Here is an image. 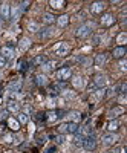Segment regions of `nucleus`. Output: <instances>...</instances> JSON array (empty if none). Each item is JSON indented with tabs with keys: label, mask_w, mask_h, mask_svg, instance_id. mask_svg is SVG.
Wrapping results in <instances>:
<instances>
[{
	"label": "nucleus",
	"mask_w": 127,
	"mask_h": 153,
	"mask_svg": "<svg viewBox=\"0 0 127 153\" xmlns=\"http://www.w3.org/2000/svg\"><path fill=\"white\" fill-rule=\"evenodd\" d=\"M120 113H124V107H121V106H120V107H117V109H113V110H110V113H109V115L113 118V117H117V115H120Z\"/></svg>",
	"instance_id": "31"
},
{
	"label": "nucleus",
	"mask_w": 127,
	"mask_h": 153,
	"mask_svg": "<svg viewBox=\"0 0 127 153\" xmlns=\"http://www.w3.org/2000/svg\"><path fill=\"white\" fill-rule=\"evenodd\" d=\"M55 66H57V61H54V60L52 61H46L45 65H43V69L45 71H52Z\"/></svg>",
	"instance_id": "28"
},
{
	"label": "nucleus",
	"mask_w": 127,
	"mask_h": 153,
	"mask_svg": "<svg viewBox=\"0 0 127 153\" xmlns=\"http://www.w3.org/2000/svg\"><path fill=\"white\" fill-rule=\"evenodd\" d=\"M104 8H106V3L104 2H95V3H92L91 11L94 12V14H100V12L104 11Z\"/></svg>",
	"instance_id": "9"
},
{
	"label": "nucleus",
	"mask_w": 127,
	"mask_h": 153,
	"mask_svg": "<svg viewBox=\"0 0 127 153\" xmlns=\"http://www.w3.org/2000/svg\"><path fill=\"white\" fill-rule=\"evenodd\" d=\"M113 23H115V17L112 14H104L103 19H101V25H103V26H112Z\"/></svg>",
	"instance_id": "11"
},
{
	"label": "nucleus",
	"mask_w": 127,
	"mask_h": 153,
	"mask_svg": "<svg viewBox=\"0 0 127 153\" xmlns=\"http://www.w3.org/2000/svg\"><path fill=\"white\" fill-rule=\"evenodd\" d=\"M48 153H57V150H55V147H52V149H49V150H48Z\"/></svg>",
	"instance_id": "42"
},
{
	"label": "nucleus",
	"mask_w": 127,
	"mask_h": 153,
	"mask_svg": "<svg viewBox=\"0 0 127 153\" xmlns=\"http://www.w3.org/2000/svg\"><path fill=\"white\" fill-rule=\"evenodd\" d=\"M57 118H58V117H57V112H51V113H49V118H48V120H49V121H55Z\"/></svg>",
	"instance_id": "36"
},
{
	"label": "nucleus",
	"mask_w": 127,
	"mask_h": 153,
	"mask_svg": "<svg viewBox=\"0 0 127 153\" xmlns=\"http://www.w3.org/2000/svg\"><path fill=\"white\" fill-rule=\"evenodd\" d=\"M66 127H68V124H66V123L60 124V127H58V132H60V133H68V129H66Z\"/></svg>",
	"instance_id": "34"
},
{
	"label": "nucleus",
	"mask_w": 127,
	"mask_h": 153,
	"mask_svg": "<svg viewBox=\"0 0 127 153\" xmlns=\"http://www.w3.org/2000/svg\"><path fill=\"white\" fill-rule=\"evenodd\" d=\"M68 124V127H66V129H68V133H72V135H75V133H77L78 132V129H80V127H78V124L77 123H66Z\"/></svg>",
	"instance_id": "13"
},
{
	"label": "nucleus",
	"mask_w": 127,
	"mask_h": 153,
	"mask_svg": "<svg viewBox=\"0 0 127 153\" xmlns=\"http://www.w3.org/2000/svg\"><path fill=\"white\" fill-rule=\"evenodd\" d=\"M0 52H2V57L5 60H9V58L14 57V49L9 48V46H3L2 49H0Z\"/></svg>",
	"instance_id": "7"
},
{
	"label": "nucleus",
	"mask_w": 127,
	"mask_h": 153,
	"mask_svg": "<svg viewBox=\"0 0 127 153\" xmlns=\"http://www.w3.org/2000/svg\"><path fill=\"white\" fill-rule=\"evenodd\" d=\"M75 95H77V94H75L74 91H63V97H65V98L72 100V98H75Z\"/></svg>",
	"instance_id": "32"
},
{
	"label": "nucleus",
	"mask_w": 127,
	"mask_h": 153,
	"mask_svg": "<svg viewBox=\"0 0 127 153\" xmlns=\"http://www.w3.org/2000/svg\"><path fill=\"white\" fill-rule=\"evenodd\" d=\"M0 19H3V20L11 19V6L8 3H2V5H0Z\"/></svg>",
	"instance_id": "4"
},
{
	"label": "nucleus",
	"mask_w": 127,
	"mask_h": 153,
	"mask_svg": "<svg viewBox=\"0 0 127 153\" xmlns=\"http://www.w3.org/2000/svg\"><path fill=\"white\" fill-rule=\"evenodd\" d=\"M94 42H95V45H98V42H101V37H95Z\"/></svg>",
	"instance_id": "41"
},
{
	"label": "nucleus",
	"mask_w": 127,
	"mask_h": 153,
	"mask_svg": "<svg viewBox=\"0 0 127 153\" xmlns=\"http://www.w3.org/2000/svg\"><path fill=\"white\" fill-rule=\"evenodd\" d=\"M6 109H8V112H17L19 110V103L17 101H8Z\"/></svg>",
	"instance_id": "17"
},
{
	"label": "nucleus",
	"mask_w": 127,
	"mask_h": 153,
	"mask_svg": "<svg viewBox=\"0 0 127 153\" xmlns=\"http://www.w3.org/2000/svg\"><path fill=\"white\" fill-rule=\"evenodd\" d=\"M40 28H39V23H35V22H29L28 23V31L29 32H37Z\"/></svg>",
	"instance_id": "29"
},
{
	"label": "nucleus",
	"mask_w": 127,
	"mask_h": 153,
	"mask_svg": "<svg viewBox=\"0 0 127 153\" xmlns=\"http://www.w3.org/2000/svg\"><path fill=\"white\" fill-rule=\"evenodd\" d=\"M0 28H2V19H0Z\"/></svg>",
	"instance_id": "43"
},
{
	"label": "nucleus",
	"mask_w": 127,
	"mask_h": 153,
	"mask_svg": "<svg viewBox=\"0 0 127 153\" xmlns=\"http://www.w3.org/2000/svg\"><path fill=\"white\" fill-rule=\"evenodd\" d=\"M35 83L39 84V86H45V84L48 83L46 75H37V76H35Z\"/></svg>",
	"instance_id": "25"
},
{
	"label": "nucleus",
	"mask_w": 127,
	"mask_h": 153,
	"mask_svg": "<svg viewBox=\"0 0 127 153\" xmlns=\"http://www.w3.org/2000/svg\"><path fill=\"white\" fill-rule=\"evenodd\" d=\"M54 31H55V29H52V28H48V29H46V32H43V37H45V38H48V37H52V35H54Z\"/></svg>",
	"instance_id": "33"
},
{
	"label": "nucleus",
	"mask_w": 127,
	"mask_h": 153,
	"mask_svg": "<svg viewBox=\"0 0 127 153\" xmlns=\"http://www.w3.org/2000/svg\"><path fill=\"white\" fill-rule=\"evenodd\" d=\"M104 63H106V54H98L95 57V65L97 66H103Z\"/></svg>",
	"instance_id": "18"
},
{
	"label": "nucleus",
	"mask_w": 127,
	"mask_h": 153,
	"mask_svg": "<svg viewBox=\"0 0 127 153\" xmlns=\"http://www.w3.org/2000/svg\"><path fill=\"white\" fill-rule=\"evenodd\" d=\"M69 118L72 120V123H78L80 120H81V113L80 112H69Z\"/></svg>",
	"instance_id": "21"
},
{
	"label": "nucleus",
	"mask_w": 127,
	"mask_h": 153,
	"mask_svg": "<svg viewBox=\"0 0 127 153\" xmlns=\"http://www.w3.org/2000/svg\"><path fill=\"white\" fill-rule=\"evenodd\" d=\"M83 139H84V136L81 135V133H75V138H74V144L75 146H81V143H83Z\"/></svg>",
	"instance_id": "30"
},
{
	"label": "nucleus",
	"mask_w": 127,
	"mask_h": 153,
	"mask_svg": "<svg viewBox=\"0 0 127 153\" xmlns=\"http://www.w3.org/2000/svg\"><path fill=\"white\" fill-rule=\"evenodd\" d=\"M112 54H113V58L121 60V58H124V55H126V48H124V46H118V48L113 49Z\"/></svg>",
	"instance_id": "10"
},
{
	"label": "nucleus",
	"mask_w": 127,
	"mask_h": 153,
	"mask_svg": "<svg viewBox=\"0 0 127 153\" xmlns=\"http://www.w3.org/2000/svg\"><path fill=\"white\" fill-rule=\"evenodd\" d=\"M57 23H58V26L60 28H63V26H66V25L69 23V16H60L58 19H57Z\"/></svg>",
	"instance_id": "15"
},
{
	"label": "nucleus",
	"mask_w": 127,
	"mask_h": 153,
	"mask_svg": "<svg viewBox=\"0 0 127 153\" xmlns=\"http://www.w3.org/2000/svg\"><path fill=\"white\" fill-rule=\"evenodd\" d=\"M69 45L66 43V42H60V43H57L55 46H54V49H52V52H54V55H57V57H65L68 52H69Z\"/></svg>",
	"instance_id": "1"
},
{
	"label": "nucleus",
	"mask_w": 127,
	"mask_h": 153,
	"mask_svg": "<svg viewBox=\"0 0 127 153\" xmlns=\"http://www.w3.org/2000/svg\"><path fill=\"white\" fill-rule=\"evenodd\" d=\"M17 121H19L20 124H26V123L29 121V117H28L26 113H19V115H17Z\"/></svg>",
	"instance_id": "27"
},
{
	"label": "nucleus",
	"mask_w": 127,
	"mask_h": 153,
	"mask_svg": "<svg viewBox=\"0 0 127 153\" xmlns=\"http://www.w3.org/2000/svg\"><path fill=\"white\" fill-rule=\"evenodd\" d=\"M49 5L52 6V8H55V9H60V8L65 6V2H63V0H51Z\"/></svg>",
	"instance_id": "22"
},
{
	"label": "nucleus",
	"mask_w": 127,
	"mask_h": 153,
	"mask_svg": "<svg viewBox=\"0 0 127 153\" xmlns=\"http://www.w3.org/2000/svg\"><path fill=\"white\" fill-rule=\"evenodd\" d=\"M118 127H120V123H118L117 120H112V121H109V124H107V130L112 133V132H117Z\"/></svg>",
	"instance_id": "14"
},
{
	"label": "nucleus",
	"mask_w": 127,
	"mask_h": 153,
	"mask_svg": "<svg viewBox=\"0 0 127 153\" xmlns=\"http://www.w3.org/2000/svg\"><path fill=\"white\" fill-rule=\"evenodd\" d=\"M5 143H14V138H12L11 135H6L5 136Z\"/></svg>",
	"instance_id": "38"
},
{
	"label": "nucleus",
	"mask_w": 127,
	"mask_h": 153,
	"mask_svg": "<svg viewBox=\"0 0 127 153\" xmlns=\"http://www.w3.org/2000/svg\"><path fill=\"white\" fill-rule=\"evenodd\" d=\"M117 43H120V46H124L127 43V32H121L117 37Z\"/></svg>",
	"instance_id": "20"
},
{
	"label": "nucleus",
	"mask_w": 127,
	"mask_h": 153,
	"mask_svg": "<svg viewBox=\"0 0 127 153\" xmlns=\"http://www.w3.org/2000/svg\"><path fill=\"white\" fill-rule=\"evenodd\" d=\"M32 63H34L35 66H39V65H42V66H43L45 63H46V57H45V55H37V57L34 58V61H32Z\"/></svg>",
	"instance_id": "23"
},
{
	"label": "nucleus",
	"mask_w": 127,
	"mask_h": 153,
	"mask_svg": "<svg viewBox=\"0 0 127 153\" xmlns=\"http://www.w3.org/2000/svg\"><path fill=\"white\" fill-rule=\"evenodd\" d=\"M72 84H74L75 89H81V87H84V81H83L81 76H75V78L72 80Z\"/></svg>",
	"instance_id": "16"
},
{
	"label": "nucleus",
	"mask_w": 127,
	"mask_h": 153,
	"mask_svg": "<svg viewBox=\"0 0 127 153\" xmlns=\"http://www.w3.org/2000/svg\"><path fill=\"white\" fill-rule=\"evenodd\" d=\"M126 66H127L126 60H124V58H121V60H120V68H121V71H126V69H127Z\"/></svg>",
	"instance_id": "37"
},
{
	"label": "nucleus",
	"mask_w": 127,
	"mask_h": 153,
	"mask_svg": "<svg viewBox=\"0 0 127 153\" xmlns=\"http://www.w3.org/2000/svg\"><path fill=\"white\" fill-rule=\"evenodd\" d=\"M8 126H9V129L14 130V132H17L20 129V123L16 118H8Z\"/></svg>",
	"instance_id": "12"
},
{
	"label": "nucleus",
	"mask_w": 127,
	"mask_h": 153,
	"mask_svg": "<svg viewBox=\"0 0 127 153\" xmlns=\"http://www.w3.org/2000/svg\"><path fill=\"white\" fill-rule=\"evenodd\" d=\"M20 84H22L20 81H14V83H11V86H9V87H11V89H14V92H17L19 89H20Z\"/></svg>",
	"instance_id": "35"
},
{
	"label": "nucleus",
	"mask_w": 127,
	"mask_h": 153,
	"mask_svg": "<svg viewBox=\"0 0 127 153\" xmlns=\"http://www.w3.org/2000/svg\"><path fill=\"white\" fill-rule=\"evenodd\" d=\"M43 22H45L46 25H52V23L55 22V17H54V14H49V12L43 14Z\"/></svg>",
	"instance_id": "19"
},
{
	"label": "nucleus",
	"mask_w": 127,
	"mask_h": 153,
	"mask_svg": "<svg viewBox=\"0 0 127 153\" xmlns=\"http://www.w3.org/2000/svg\"><path fill=\"white\" fill-rule=\"evenodd\" d=\"M81 146H83L86 150H94V149L97 147V138H95V136H92V135L84 136V139H83Z\"/></svg>",
	"instance_id": "2"
},
{
	"label": "nucleus",
	"mask_w": 127,
	"mask_h": 153,
	"mask_svg": "<svg viewBox=\"0 0 127 153\" xmlns=\"http://www.w3.org/2000/svg\"><path fill=\"white\" fill-rule=\"evenodd\" d=\"M29 46H31V40H29V38H22V40H20V49L22 51H26Z\"/></svg>",
	"instance_id": "24"
},
{
	"label": "nucleus",
	"mask_w": 127,
	"mask_h": 153,
	"mask_svg": "<svg viewBox=\"0 0 127 153\" xmlns=\"http://www.w3.org/2000/svg\"><path fill=\"white\" fill-rule=\"evenodd\" d=\"M118 141V136L115 133H107L103 136V144L104 146H113V144H117Z\"/></svg>",
	"instance_id": "5"
},
{
	"label": "nucleus",
	"mask_w": 127,
	"mask_h": 153,
	"mask_svg": "<svg viewBox=\"0 0 127 153\" xmlns=\"http://www.w3.org/2000/svg\"><path fill=\"white\" fill-rule=\"evenodd\" d=\"M6 115H8V110L2 112V113H0V118H6Z\"/></svg>",
	"instance_id": "40"
},
{
	"label": "nucleus",
	"mask_w": 127,
	"mask_h": 153,
	"mask_svg": "<svg viewBox=\"0 0 127 153\" xmlns=\"http://www.w3.org/2000/svg\"><path fill=\"white\" fill-rule=\"evenodd\" d=\"M106 84H107V78H106L104 75H97V76H95L94 86H97V87H100V89H103Z\"/></svg>",
	"instance_id": "8"
},
{
	"label": "nucleus",
	"mask_w": 127,
	"mask_h": 153,
	"mask_svg": "<svg viewBox=\"0 0 127 153\" xmlns=\"http://www.w3.org/2000/svg\"><path fill=\"white\" fill-rule=\"evenodd\" d=\"M5 65H6V60H5L2 55H0V69H2V68H5Z\"/></svg>",
	"instance_id": "39"
},
{
	"label": "nucleus",
	"mask_w": 127,
	"mask_h": 153,
	"mask_svg": "<svg viewBox=\"0 0 127 153\" xmlns=\"http://www.w3.org/2000/svg\"><path fill=\"white\" fill-rule=\"evenodd\" d=\"M20 6H11V17L12 19H19V16H20Z\"/></svg>",
	"instance_id": "26"
},
{
	"label": "nucleus",
	"mask_w": 127,
	"mask_h": 153,
	"mask_svg": "<svg viewBox=\"0 0 127 153\" xmlns=\"http://www.w3.org/2000/svg\"><path fill=\"white\" fill-rule=\"evenodd\" d=\"M110 153H112V152H110Z\"/></svg>",
	"instance_id": "44"
},
{
	"label": "nucleus",
	"mask_w": 127,
	"mask_h": 153,
	"mask_svg": "<svg viewBox=\"0 0 127 153\" xmlns=\"http://www.w3.org/2000/svg\"><path fill=\"white\" fill-rule=\"evenodd\" d=\"M89 34H91V26H89V25H83V26H80L77 29V32H75V35H77L78 38H84Z\"/></svg>",
	"instance_id": "6"
},
{
	"label": "nucleus",
	"mask_w": 127,
	"mask_h": 153,
	"mask_svg": "<svg viewBox=\"0 0 127 153\" xmlns=\"http://www.w3.org/2000/svg\"><path fill=\"white\" fill-rule=\"evenodd\" d=\"M72 76V71H71V68H61L60 71H57V78L60 80V81H66V80H69Z\"/></svg>",
	"instance_id": "3"
}]
</instances>
